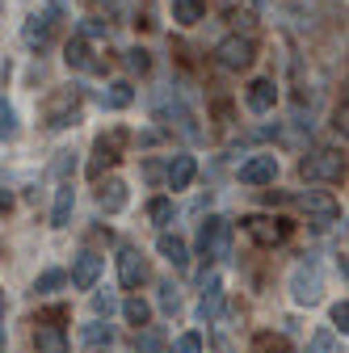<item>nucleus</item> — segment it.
<instances>
[{
	"label": "nucleus",
	"instance_id": "obj_38",
	"mask_svg": "<svg viewBox=\"0 0 349 353\" xmlns=\"http://www.w3.org/2000/svg\"><path fill=\"white\" fill-rule=\"evenodd\" d=\"M143 172H148V181H156V176H160V164H156V160H148V164H143Z\"/></svg>",
	"mask_w": 349,
	"mask_h": 353
},
{
	"label": "nucleus",
	"instance_id": "obj_32",
	"mask_svg": "<svg viewBox=\"0 0 349 353\" xmlns=\"http://www.w3.org/2000/svg\"><path fill=\"white\" fill-rule=\"evenodd\" d=\"M126 68H130V72H148V68H152L148 51H143V47H135V51H126Z\"/></svg>",
	"mask_w": 349,
	"mask_h": 353
},
{
	"label": "nucleus",
	"instance_id": "obj_30",
	"mask_svg": "<svg viewBox=\"0 0 349 353\" xmlns=\"http://www.w3.org/2000/svg\"><path fill=\"white\" fill-rule=\"evenodd\" d=\"M93 312H97V316H106V320H110V316H114V312H118V299H114V294H110V290H97V294H93Z\"/></svg>",
	"mask_w": 349,
	"mask_h": 353
},
{
	"label": "nucleus",
	"instance_id": "obj_39",
	"mask_svg": "<svg viewBox=\"0 0 349 353\" xmlns=\"http://www.w3.org/2000/svg\"><path fill=\"white\" fill-rule=\"evenodd\" d=\"M51 13H55V17L63 13V0H51Z\"/></svg>",
	"mask_w": 349,
	"mask_h": 353
},
{
	"label": "nucleus",
	"instance_id": "obj_21",
	"mask_svg": "<svg viewBox=\"0 0 349 353\" xmlns=\"http://www.w3.org/2000/svg\"><path fill=\"white\" fill-rule=\"evenodd\" d=\"M80 345H84V349H110V345H114V328L101 324V320L84 324V328H80Z\"/></svg>",
	"mask_w": 349,
	"mask_h": 353
},
{
	"label": "nucleus",
	"instance_id": "obj_28",
	"mask_svg": "<svg viewBox=\"0 0 349 353\" xmlns=\"http://www.w3.org/2000/svg\"><path fill=\"white\" fill-rule=\"evenodd\" d=\"M148 219L156 228H168V219H172V202L168 198H152V206H148Z\"/></svg>",
	"mask_w": 349,
	"mask_h": 353
},
{
	"label": "nucleus",
	"instance_id": "obj_40",
	"mask_svg": "<svg viewBox=\"0 0 349 353\" xmlns=\"http://www.w3.org/2000/svg\"><path fill=\"white\" fill-rule=\"evenodd\" d=\"M93 5H106V9H110V5H114V0H93Z\"/></svg>",
	"mask_w": 349,
	"mask_h": 353
},
{
	"label": "nucleus",
	"instance_id": "obj_26",
	"mask_svg": "<svg viewBox=\"0 0 349 353\" xmlns=\"http://www.w3.org/2000/svg\"><path fill=\"white\" fill-rule=\"evenodd\" d=\"M63 282H68V274H63V270H47V274H38V282H34V294H55Z\"/></svg>",
	"mask_w": 349,
	"mask_h": 353
},
{
	"label": "nucleus",
	"instance_id": "obj_9",
	"mask_svg": "<svg viewBox=\"0 0 349 353\" xmlns=\"http://www.w3.org/2000/svg\"><path fill=\"white\" fill-rule=\"evenodd\" d=\"M299 206H303V210H308V214L316 219V228H328L332 219L341 214L337 198H332V194H320V190H308V194H299Z\"/></svg>",
	"mask_w": 349,
	"mask_h": 353
},
{
	"label": "nucleus",
	"instance_id": "obj_36",
	"mask_svg": "<svg viewBox=\"0 0 349 353\" xmlns=\"http://www.w3.org/2000/svg\"><path fill=\"white\" fill-rule=\"evenodd\" d=\"M5 341H9V332H5V303H0V353H5Z\"/></svg>",
	"mask_w": 349,
	"mask_h": 353
},
{
	"label": "nucleus",
	"instance_id": "obj_35",
	"mask_svg": "<svg viewBox=\"0 0 349 353\" xmlns=\"http://www.w3.org/2000/svg\"><path fill=\"white\" fill-rule=\"evenodd\" d=\"M68 168H76V152H59V160H55V168H51V172H55V176H63Z\"/></svg>",
	"mask_w": 349,
	"mask_h": 353
},
{
	"label": "nucleus",
	"instance_id": "obj_37",
	"mask_svg": "<svg viewBox=\"0 0 349 353\" xmlns=\"http://www.w3.org/2000/svg\"><path fill=\"white\" fill-rule=\"evenodd\" d=\"M9 206H13V194H9V190H5V185H0V214H5V210H9Z\"/></svg>",
	"mask_w": 349,
	"mask_h": 353
},
{
	"label": "nucleus",
	"instance_id": "obj_24",
	"mask_svg": "<svg viewBox=\"0 0 349 353\" xmlns=\"http://www.w3.org/2000/svg\"><path fill=\"white\" fill-rule=\"evenodd\" d=\"M160 349H164V336H160V328H152V324L135 328V353H160Z\"/></svg>",
	"mask_w": 349,
	"mask_h": 353
},
{
	"label": "nucleus",
	"instance_id": "obj_17",
	"mask_svg": "<svg viewBox=\"0 0 349 353\" xmlns=\"http://www.w3.org/2000/svg\"><path fill=\"white\" fill-rule=\"evenodd\" d=\"M63 59H68V68H80V72H97L101 63L93 59V51H89V38H72L68 47H63Z\"/></svg>",
	"mask_w": 349,
	"mask_h": 353
},
{
	"label": "nucleus",
	"instance_id": "obj_23",
	"mask_svg": "<svg viewBox=\"0 0 349 353\" xmlns=\"http://www.w3.org/2000/svg\"><path fill=\"white\" fill-rule=\"evenodd\" d=\"M206 13L202 0H172V21H181V26H198Z\"/></svg>",
	"mask_w": 349,
	"mask_h": 353
},
{
	"label": "nucleus",
	"instance_id": "obj_22",
	"mask_svg": "<svg viewBox=\"0 0 349 353\" xmlns=\"http://www.w3.org/2000/svg\"><path fill=\"white\" fill-rule=\"evenodd\" d=\"M130 101H135V88H130L126 80H114L106 93H101V105H106V110H126Z\"/></svg>",
	"mask_w": 349,
	"mask_h": 353
},
{
	"label": "nucleus",
	"instance_id": "obj_5",
	"mask_svg": "<svg viewBox=\"0 0 349 353\" xmlns=\"http://www.w3.org/2000/svg\"><path fill=\"white\" fill-rule=\"evenodd\" d=\"M76 114H80V88L68 84V88H59V93L47 101V110H42V122H47V130H63V126L76 122Z\"/></svg>",
	"mask_w": 349,
	"mask_h": 353
},
{
	"label": "nucleus",
	"instance_id": "obj_25",
	"mask_svg": "<svg viewBox=\"0 0 349 353\" xmlns=\"http://www.w3.org/2000/svg\"><path fill=\"white\" fill-rule=\"evenodd\" d=\"M122 316H126V324L143 328V324H148V316H152V307H148V303L135 294V299H126V303H122Z\"/></svg>",
	"mask_w": 349,
	"mask_h": 353
},
{
	"label": "nucleus",
	"instance_id": "obj_31",
	"mask_svg": "<svg viewBox=\"0 0 349 353\" xmlns=\"http://www.w3.org/2000/svg\"><path fill=\"white\" fill-rule=\"evenodd\" d=\"M172 353H202V336H198V332H186V336H177Z\"/></svg>",
	"mask_w": 349,
	"mask_h": 353
},
{
	"label": "nucleus",
	"instance_id": "obj_33",
	"mask_svg": "<svg viewBox=\"0 0 349 353\" xmlns=\"http://www.w3.org/2000/svg\"><path fill=\"white\" fill-rule=\"evenodd\" d=\"M308 353H337L332 332H316V336H312V345H308Z\"/></svg>",
	"mask_w": 349,
	"mask_h": 353
},
{
	"label": "nucleus",
	"instance_id": "obj_18",
	"mask_svg": "<svg viewBox=\"0 0 349 353\" xmlns=\"http://www.w3.org/2000/svg\"><path fill=\"white\" fill-rule=\"evenodd\" d=\"M72 210H76V190L72 181H63L55 190V206H51V228H68L72 223Z\"/></svg>",
	"mask_w": 349,
	"mask_h": 353
},
{
	"label": "nucleus",
	"instance_id": "obj_14",
	"mask_svg": "<svg viewBox=\"0 0 349 353\" xmlns=\"http://www.w3.org/2000/svg\"><path fill=\"white\" fill-rule=\"evenodd\" d=\"M244 101H248V110H252V114H270V110H274V101H278L274 80H252V84H248V93H244Z\"/></svg>",
	"mask_w": 349,
	"mask_h": 353
},
{
	"label": "nucleus",
	"instance_id": "obj_16",
	"mask_svg": "<svg viewBox=\"0 0 349 353\" xmlns=\"http://www.w3.org/2000/svg\"><path fill=\"white\" fill-rule=\"evenodd\" d=\"M51 26H55V13H34L26 21V30H21L26 47H47V42H51Z\"/></svg>",
	"mask_w": 349,
	"mask_h": 353
},
{
	"label": "nucleus",
	"instance_id": "obj_34",
	"mask_svg": "<svg viewBox=\"0 0 349 353\" xmlns=\"http://www.w3.org/2000/svg\"><path fill=\"white\" fill-rule=\"evenodd\" d=\"M332 324H337V328H341V336H345V332H349V303H345V299H341V303H337V307H332Z\"/></svg>",
	"mask_w": 349,
	"mask_h": 353
},
{
	"label": "nucleus",
	"instance_id": "obj_10",
	"mask_svg": "<svg viewBox=\"0 0 349 353\" xmlns=\"http://www.w3.org/2000/svg\"><path fill=\"white\" fill-rule=\"evenodd\" d=\"M118 278H122V286L126 290H139V282L148 278V261H143V252L139 248H122L118 252Z\"/></svg>",
	"mask_w": 349,
	"mask_h": 353
},
{
	"label": "nucleus",
	"instance_id": "obj_7",
	"mask_svg": "<svg viewBox=\"0 0 349 353\" xmlns=\"http://www.w3.org/2000/svg\"><path fill=\"white\" fill-rule=\"evenodd\" d=\"M126 139H130V135H126L122 126H114L110 135H101V139L93 143V164H89V176H101V168H106V164H118V160H122L118 152H122V143H126Z\"/></svg>",
	"mask_w": 349,
	"mask_h": 353
},
{
	"label": "nucleus",
	"instance_id": "obj_29",
	"mask_svg": "<svg viewBox=\"0 0 349 353\" xmlns=\"http://www.w3.org/2000/svg\"><path fill=\"white\" fill-rule=\"evenodd\" d=\"M156 299H160L164 312H177V307H181V290L172 286V282H160V286H156Z\"/></svg>",
	"mask_w": 349,
	"mask_h": 353
},
{
	"label": "nucleus",
	"instance_id": "obj_15",
	"mask_svg": "<svg viewBox=\"0 0 349 353\" xmlns=\"http://www.w3.org/2000/svg\"><path fill=\"white\" fill-rule=\"evenodd\" d=\"M156 248H160V256L172 265V270H186V265H190V248H186V240H181V236H172V232H160Z\"/></svg>",
	"mask_w": 349,
	"mask_h": 353
},
{
	"label": "nucleus",
	"instance_id": "obj_6",
	"mask_svg": "<svg viewBox=\"0 0 349 353\" xmlns=\"http://www.w3.org/2000/svg\"><path fill=\"white\" fill-rule=\"evenodd\" d=\"M215 59H219V68H228V72H244V68H252L257 47H252V38L232 34V38H223L219 47H215Z\"/></svg>",
	"mask_w": 349,
	"mask_h": 353
},
{
	"label": "nucleus",
	"instance_id": "obj_13",
	"mask_svg": "<svg viewBox=\"0 0 349 353\" xmlns=\"http://www.w3.org/2000/svg\"><path fill=\"white\" fill-rule=\"evenodd\" d=\"M164 176H168V190H172V194H177V190H190V181L198 176V160L186 156V152H181V156H172Z\"/></svg>",
	"mask_w": 349,
	"mask_h": 353
},
{
	"label": "nucleus",
	"instance_id": "obj_19",
	"mask_svg": "<svg viewBox=\"0 0 349 353\" xmlns=\"http://www.w3.org/2000/svg\"><path fill=\"white\" fill-rule=\"evenodd\" d=\"M219 303H223V282L219 278H206L202 282V299H198V316L202 320H215V316H219Z\"/></svg>",
	"mask_w": 349,
	"mask_h": 353
},
{
	"label": "nucleus",
	"instance_id": "obj_27",
	"mask_svg": "<svg viewBox=\"0 0 349 353\" xmlns=\"http://www.w3.org/2000/svg\"><path fill=\"white\" fill-rule=\"evenodd\" d=\"M17 135V110L0 97V139H13Z\"/></svg>",
	"mask_w": 349,
	"mask_h": 353
},
{
	"label": "nucleus",
	"instance_id": "obj_3",
	"mask_svg": "<svg viewBox=\"0 0 349 353\" xmlns=\"http://www.w3.org/2000/svg\"><path fill=\"white\" fill-rule=\"evenodd\" d=\"M198 248H202L206 261H223V256H232V223H228L223 214H210L206 223L198 228Z\"/></svg>",
	"mask_w": 349,
	"mask_h": 353
},
{
	"label": "nucleus",
	"instance_id": "obj_11",
	"mask_svg": "<svg viewBox=\"0 0 349 353\" xmlns=\"http://www.w3.org/2000/svg\"><path fill=\"white\" fill-rule=\"evenodd\" d=\"M97 278H101V256L97 252H76V265H72V286L76 290H93L97 286Z\"/></svg>",
	"mask_w": 349,
	"mask_h": 353
},
{
	"label": "nucleus",
	"instance_id": "obj_20",
	"mask_svg": "<svg viewBox=\"0 0 349 353\" xmlns=\"http://www.w3.org/2000/svg\"><path fill=\"white\" fill-rule=\"evenodd\" d=\"M97 206H101L106 214H118V210L126 206V181H118V176L101 181V190H97Z\"/></svg>",
	"mask_w": 349,
	"mask_h": 353
},
{
	"label": "nucleus",
	"instance_id": "obj_4",
	"mask_svg": "<svg viewBox=\"0 0 349 353\" xmlns=\"http://www.w3.org/2000/svg\"><path fill=\"white\" fill-rule=\"evenodd\" d=\"M299 172H303V181H341L345 176V156L332 152V148H320V152L299 160Z\"/></svg>",
	"mask_w": 349,
	"mask_h": 353
},
{
	"label": "nucleus",
	"instance_id": "obj_1",
	"mask_svg": "<svg viewBox=\"0 0 349 353\" xmlns=\"http://www.w3.org/2000/svg\"><path fill=\"white\" fill-rule=\"evenodd\" d=\"M244 232H248L252 244H261V248H278V244L290 240L295 223H290V219H282V214H248V219H244Z\"/></svg>",
	"mask_w": 349,
	"mask_h": 353
},
{
	"label": "nucleus",
	"instance_id": "obj_8",
	"mask_svg": "<svg viewBox=\"0 0 349 353\" xmlns=\"http://www.w3.org/2000/svg\"><path fill=\"white\" fill-rule=\"evenodd\" d=\"M274 176H278V156L274 152H257V156H248L240 164V181L244 185H270Z\"/></svg>",
	"mask_w": 349,
	"mask_h": 353
},
{
	"label": "nucleus",
	"instance_id": "obj_2",
	"mask_svg": "<svg viewBox=\"0 0 349 353\" xmlns=\"http://www.w3.org/2000/svg\"><path fill=\"white\" fill-rule=\"evenodd\" d=\"M320 294H324L320 265H316L312 256H303L295 270H290V299H295L299 307H312V303H320Z\"/></svg>",
	"mask_w": 349,
	"mask_h": 353
},
{
	"label": "nucleus",
	"instance_id": "obj_12",
	"mask_svg": "<svg viewBox=\"0 0 349 353\" xmlns=\"http://www.w3.org/2000/svg\"><path fill=\"white\" fill-rule=\"evenodd\" d=\"M34 349H38V353H72V349H68V332H63L59 324H51V320H42V324L34 328Z\"/></svg>",
	"mask_w": 349,
	"mask_h": 353
}]
</instances>
